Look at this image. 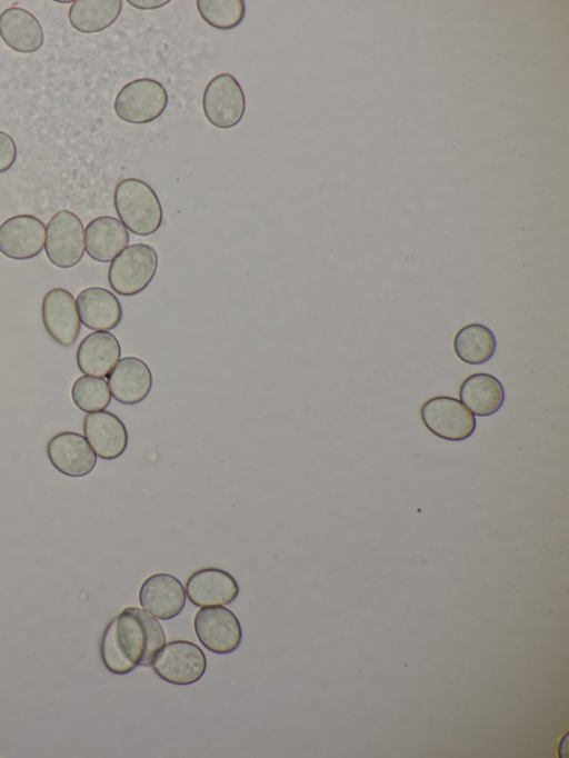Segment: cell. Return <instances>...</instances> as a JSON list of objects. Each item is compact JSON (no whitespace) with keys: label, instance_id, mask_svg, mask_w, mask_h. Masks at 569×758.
<instances>
[{"label":"cell","instance_id":"obj_1","mask_svg":"<svg viewBox=\"0 0 569 758\" xmlns=\"http://www.w3.org/2000/svg\"><path fill=\"white\" fill-rule=\"evenodd\" d=\"M166 644L162 626L147 611L127 607L104 628L100 656L114 675H127L138 666H150Z\"/></svg>","mask_w":569,"mask_h":758},{"label":"cell","instance_id":"obj_2","mask_svg":"<svg viewBox=\"0 0 569 758\" xmlns=\"http://www.w3.org/2000/svg\"><path fill=\"white\" fill-rule=\"evenodd\" d=\"M113 202L122 225L137 236L154 233L163 220L160 200L143 180L126 178L114 189Z\"/></svg>","mask_w":569,"mask_h":758},{"label":"cell","instance_id":"obj_3","mask_svg":"<svg viewBox=\"0 0 569 758\" xmlns=\"http://www.w3.org/2000/svg\"><path fill=\"white\" fill-rule=\"evenodd\" d=\"M158 268V253L146 243L127 246L110 263L108 281L111 289L124 297L142 292Z\"/></svg>","mask_w":569,"mask_h":758},{"label":"cell","instance_id":"obj_4","mask_svg":"<svg viewBox=\"0 0 569 758\" xmlns=\"http://www.w3.org/2000/svg\"><path fill=\"white\" fill-rule=\"evenodd\" d=\"M168 106V93L162 83L150 78L136 79L118 92L113 109L124 122L141 124L158 119Z\"/></svg>","mask_w":569,"mask_h":758},{"label":"cell","instance_id":"obj_5","mask_svg":"<svg viewBox=\"0 0 569 758\" xmlns=\"http://www.w3.org/2000/svg\"><path fill=\"white\" fill-rule=\"evenodd\" d=\"M44 251L52 265L67 269L76 266L84 253V228L80 218L59 210L47 223Z\"/></svg>","mask_w":569,"mask_h":758},{"label":"cell","instance_id":"obj_6","mask_svg":"<svg viewBox=\"0 0 569 758\" xmlns=\"http://www.w3.org/2000/svg\"><path fill=\"white\" fill-rule=\"evenodd\" d=\"M202 109L213 127L229 129L237 126L246 111L244 92L238 80L227 72L213 77L203 91Z\"/></svg>","mask_w":569,"mask_h":758},{"label":"cell","instance_id":"obj_7","mask_svg":"<svg viewBox=\"0 0 569 758\" xmlns=\"http://www.w3.org/2000/svg\"><path fill=\"white\" fill-rule=\"evenodd\" d=\"M420 416L430 432L449 441L465 440L476 429L473 413L452 397L438 396L428 399L421 407Z\"/></svg>","mask_w":569,"mask_h":758},{"label":"cell","instance_id":"obj_8","mask_svg":"<svg viewBox=\"0 0 569 758\" xmlns=\"http://www.w3.org/2000/svg\"><path fill=\"white\" fill-rule=\"evenodd\" d=\"M162 680L187 686L198 681L207 668L202 649L191 641H170L160 649L151 664Z\"/></svg>","mask_w":569,"mask_h":758},{"label":"cell","instance_id":"obj_9","mask_svg":"<svg viewBox=\"0 0 569 758\" xmlns=\"http://www.w3.org/2000/svg\"><path fill=\"white\" fill-rule=\"evenodd\" d=\"M193 626L202 646L217 655L231 654L240 646L241 626L228 608L213 606L200 609L196 614Z\"/></svg>","mask_w":569,"mask_h":758},{"label":"cell","instance_id":"obj_10","mask_svg":"<svg viewBox=\"0 0 569 758\" xmlns=\"http://www.w3.org/2000/svg\"><path fill=\"white\" fill-rule=\"evenodd\" d=\"M41 319L47 333L59 346L68 348L76 343L81 331V321L70 291L63 288L50 289L41 302Z\"/></svg>","mask_w":569,"mask_h":758},{"label":"cell","instance_id":"obj_11","mask_svg":"<svg viewBox=\"0 0 569 758\" xmlns=\"http://www.w3.org/2000/svg\"><path fill=\"white\" fill-rule=\"evenodd\" d=\"M46 227L32 215H17L0 225V252L13 260L37 257L44 248Z\"/></svg>","mask_w":569,"mask_h":758},{"label":"cell","instance_id":"obj_12","mask_svg":"<svg viewBox=\"0 0 569 758\" xmlns=\"http://www.w3.org/2000/svg\"><path fill=\"white\" fill-rule=\"evenodd\" d=\"M47 457L59 472L72 478L89 475L97 463V455L86 437L73 431L53 435L47 443Z\"/></svg>","mask_w":569,"mask_h":758},{"label":"cell","instance_id":"obj_13","mask_svg":"<svg viewBox=\"0 0 569 758\" xmlns=\"http://www.w3.org/2000/svg\"><path fill=\"white\" fill-rule=\"evenodd\" d=\"M139 602L158 619L177 617L186 605V591L178 578L159 572L148 577L140 587Z\"/></svg>","mask_w":569,"mask_h":758},{"label":"cell","instance_id":"obj_14","mask_svg":"<svg viewBox=\"0 0 569 758\" xmlns=\"http://www.w3.org/2000/svg\"><path fill=\"white\" fill-rule=\"evenodd\" d=\"M83 433L97 457L103 460L119 458L128 446V431L122 420L110 411L87 413Z\"/></svg>","mask_w":569,"mask_h":758},{"label":"cell","instance_id":"obj_15","mask_svg":"<svg viewBox=\"0 0 569 758\" xmlns=\"http://www.w3.org/2000/svg\"><path fill=\"white\" fill-rule=\"evenodd\" d=\"M186 594L189 601L197 607L223 606L238 597L239 586L228 571L209 567L190 575Z\"/></svg>","mask_w":569,"mask_h":758},{"label":"cell","instance_id":"obj_16","mask_svg":"<svg viewBox=\"0 0 569 758\" xmlns=\"http://www.w3.org/2000/svg\"><path fill=\"white\" fill-rule=\"evenodd\" d=\"M107 378L111 396L127 406L143 401L152 388L151 370L137 357L121 358Z\"/></svg>","mask_w":569,"mask_h":758},{"label":"cell","instance_id":"obj_17","mask_svg":"<svg viewBox=\"0 0 569 758\" xmlns=\"http://www.w3.org/2000/svg\"><path fill=\"white\" fill-rule=\"evenodd\" d=\"M76 306L83 326L96 331H109L122 320L119 299L108 289L89 287L76 298Z\"/></svg>","mask_w":569,"mask_h":758},{"label":"cell","instance_id":"obj_18","mask_svg":"<svg viewBox=\"0 0 569 758\" xmlns=\"http://www.w3.org/2000/svg\"><path fill=\"white\" fill-rule=\"evenodd\" d=\"M118 339L109 331H93L80 342L76 360L81 372L92 377H108L120 360Z\"/></svg>","mask_w":569,"mask_h":758},{"label":"cell","instance_id":"obj_19","mask_svg":"<svg viewBox=\"0 0 569 758\" xmlns=\"http://www.w3.org/2000/svg\"><path fill=\"white\" fill-rule=\"evenodd\" d=\"M0 37L10 49L21 53L36 52L44 42L41 23L21 7H10L0 13Z\"/></svg>","mask_w":569,"mask_h":758},{"label":"cell","instance_id":"obj_20","mask_svg":"<svg viewBox=\"0 0 569 758\" xmlns=\"http://www.w3.org/2000/svg\"><path fill=\"white\" fill-rule=\"evenodd\" d=\"M129 242V232L122 222L110 216L92 219L84 229V250L99 262L112 261Z\"/></svg>","mask_w":569,"mask_h":758},{"label":"cell","instance_id":"obj_21","mask_svg":"<svg viewBox=\"0 0 569 758\" xmlns=\"http://www.w3.org/2000/svg\"><path fill=\"white\" fill-rule=\"evenodd\" d=\"M459 397L473 415L487 417L501 408L505 390L496 377L489 373H475L463 380Z\"/></svg>","mask_w":569,"mask_h":758},{"label":"cell","instance_id":"obj_22","mask_svg":"<svg viewBox=\"0 0 569 758\" xmlns=\"http://www.w3.org/2000/svg\"><path fill=\"white\" fill-rule=\"evenodd\" d=\"M121 9V0H76L69 8L68 18L77 31L96 33L110 27Z\"/></svg>","mask_w":569,"mask_h":758},{"label":"cell","instance_id":"obj_23","mask_svg":"<svg viewBox=\"0 0 569 758\" xmlns=\"http://www.w3.org/2000/svg\"><path fill=\"white\" fill-rule=\"evenodd\" d=\"M457 357L469 365H482L490 360L497 349L493 332L480 323L462 327L453 339Z\"/></svg>","mask_w":569,"mask_h":758},{"label":"cell","instance_id":"obj_24","mask_svg":"<svg viewBox=\"0 0 569 758\" xmlns=\"http://www.w3.org/2000/svg\"><path fill=\"white\" fill-rule=\"evenodd\" d=\"M73 403L87 413L104 410L111 402V392L103 378L80 376L71 388Z\"/></svg>","mask_w":569,"mask_h":758},{"label":"cell","instance_id":"obj_25","mask_svg":"<svg viewBox=\"0 0 569 758\" xmlns=\"http://www.w3.org/2000/svg\"><path fill=\"white\" fill-rule=\"evenodd\" d=\"M201 18L218 30L237 28L246 14L243 0H197Z\"/></svg>","mask_w":569,"mask_h":758},{"label":"cell","instance_id":"obj_26","mask_svg":"<svg viewBox=\"0 0 569 758\" xmlns=\"http://www.w3.org/2000/svg\"><path fill=\"white\" fill-rule=\"evenodd\" d=\"M17 159V146L12 137L0 130V173L8 171Z\"/></svg>","mask_w":569,"mask_h":758},{"label":"cell","instance_id":"obj_27","mask_svg":"<svg viewBox=\"0 0 569 758\" xmlns=\"http://www.w3.org/2000/svg\"><path fill=\"white\" fill-rule=\"evenodd\" d=\"M169 1L168 0H128V3L131 4L134 8L141 9V10H151V9H157L161 8L164 4H167Z\"/></svg>","mask_w":569,"mask_h":758}]
</instances>
